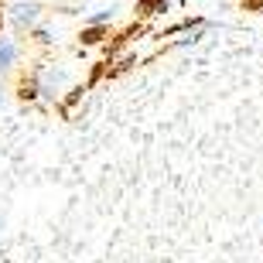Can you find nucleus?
<instances>
[{
  "label": "nucleus",
  "instance_id": "obj_1",
  "mask_svg": "<svg viewBox=\"0 0 263 263\" xmlns=\"http://www.w3.org/2000/svg\"><path fill=\"white\" fill-rule=\"evenodd\" d=\"M34 82H38V99H59L62 92H68V72L65 68H41L38 76H34Z\"/></svg>",
  "mask_w": 263,
  "mask_h": 263
},
{
  "label": "nucleus",
  "instance_id": "obj_2",
  "mask_svg": "<svg viewBox=\"0 0 263 263\" xmlns=\"http://www.w3.org/2000/svg\"><path fill=\"white\" fill-rule=\"evenodd\" d=\"M41 10H45V7H41L38 0H21V4H10L7 21L21 31V34H24V31L31 34V31L38 28V21H41Z\"/></svg>",
  "mask_w": 263,
  "mask_h": 263
},
{
  "label": "nucleus",
  "instance_id": "obj_3",
  "mask_svg": "<svg viewBox=\"0 0 263 263\" xmlns=\"http://www.w3.org/2000/svg\"><path fill=\"white\" fill-rule=\"evenodd\" d=\"M17 55H21L17 41H10V38H4V34H0V76L17 65Z\"/></svg>",
  "mask_w": 263,
  "mask_h": 263
},
{
  "label": "nucleus",
  "instance_id": "obj_4",
  "mask_svg": "<svg viewBox=\"0 0 263 263\" xmlns=\"http://www.w3.org/2000/svg\"><path fill=\"white\" fill-rule=\"evenodd\" d=\"M117 21V7H99L92 10V14H86V24H103V28H109Z\"/></svg>",
  "mask_w": 263,
  "mask_h": 263
},
{
  "label": "nucleus",
  "instance_id": "obj_5",
  "mask_svg": "<svg viewBox=\"0 0 263 263\" xmlns=\"http://www.w3.org/2000/svg\"><path fill=\"white\" fill-rule=\"evenodd\" d=\"M103 34H106V28H103V24H86V31L79 34V41H82V45H99V41H103Z\"/></svg>",
  "mask_w": 263,
  "mask_h": 263
},
{
  "label": "nucleus",
  "instance_id": "obj_6",
  "mask_svg": "<svg viewBox=\"0 0 263 263\" xmlns=\"http://www.w3.org/2000/svg\"><path fill=\"white\" fill-rule=\"evenodd\" d=\"M31 38L38 41V45H51V41H55V34H51V31H45V28H34V31H31Z\"/></svg>",
  "mask_w": 263,
  "mask_h": 263
},
{
  "label": "nucleus",
  "instance_id": "obj_7",
  "mask_svg": "<svg viewBox=\"0 0 263 263\" xmlns=\"http://www.w3.org/2000/svg\"><path fill=\"white\" fill-rule=\"evenodd\" d=\"M0 103H4V86H0Z\"/></svg>",
  "mask_w": 263,
  "mask_h": 263
}]
</instances>
